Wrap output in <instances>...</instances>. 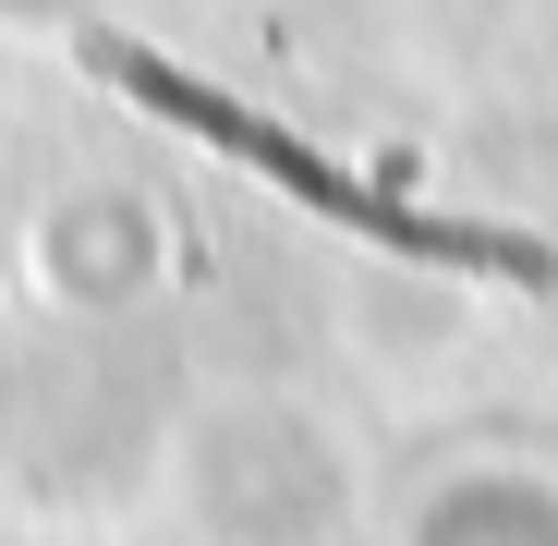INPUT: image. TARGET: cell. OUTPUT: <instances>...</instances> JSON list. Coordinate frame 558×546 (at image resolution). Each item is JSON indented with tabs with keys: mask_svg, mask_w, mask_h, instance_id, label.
<instances>
[{
	"mask_svg": "<svg viewBox=\"0 0 558 546\" xmlns=\"http://www.w3.org/2000/svg\"><path fill=\"white\" fill-rule=\"evenodd\" d=\"M85 61H98L134 110H158V122H182V134H207V146H231V158H255L292 207H316V219H340V231H364V243H389V255H413V267H474V280H522V292H546V280H558V255H546L534 231L437 219V207L389 195V182H352V170H340V158H316L304 134L255 122L243 98H219V85H195V73H170V61H158V49H134V37H85Z\"/></svg>",
	"mask_w": 558,
	"mask_h": 546,
	"instance_id": "cell-1",
	"label": "cell"
}]
</instances>
